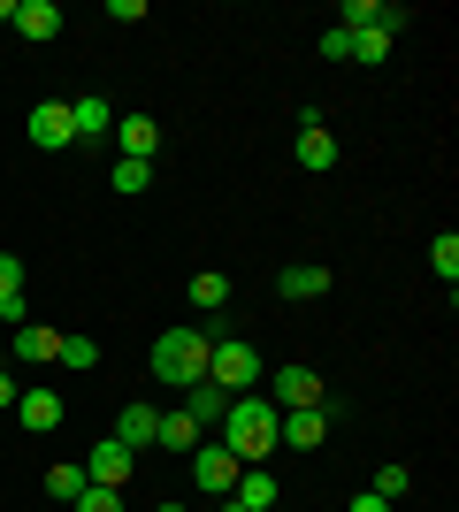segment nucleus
Segmentation results:
<instances>
[{"instance_id":"obj_7","label":"nucleus","mask_w":459,"mask_h":512,"mask_svg":"<svg viewBox=\"0 0 459 512\" xmlns=\"http://www.w3.org/2000/svg\"><path fill=\"white\" fill-rule=\"evenodd\" d=\"M131 467H138V451L115 444V436L85 451V482H100V490H123V482H131Z\"/></svg>"},{"instance_id":"obj_6","label":"nucleus","mask_w":459,"mask_h":512,"mask_svg":"<svg viewBox=\"0 0 459 512\" xmlns=\"http://www.w3.org/2000/svg\"><path fill=\"white\" fill-rule=\"evenodd\" d=\"M23 130H31V146H46V153H69V146H77V123H69V100H39Z\"/></svg>"},{"instance_id":"obj_2","label":"nucleus","mask_w":459,"mask_h":512,"mask_svg":"<svg viewBox=\"0 0 459 512\" xmlns=\"http://www.w3.org/2000/svg\"><path fill=\"white\" fill-rule=\"evenodd\" d=\"M207 344H215V329H161L153 337V375L169 390H192L207 375Z\"/></svg>"},{"instance_id":"obj_29","label":"nucleus","mask_w":459,"mask_h":512,"mask_svg":"<svg viewBox=\"0 0 459 512\" xmlns=\"http://www.w3.org/2000/svg\"><path fill=\"white\" fill-rule=\"evenodd\" d=\"M77 512H131V505H123V490H100V482H85V490H77Z\"/></svg>"},{"instance_id":"obj_22","label":"nucleus","mask_w":459,"mask_h":512,"mask_svg":"<svg viewBox=\"0 0 459 512\" xmlns=\"http://www.w3.org/2000/svg\"><path fill=\"white\" fill-rule=\"evenodd\" d=\"M153 444H161V451H199V421H192V413H161Z\"/></svg>"},{"instance_id":"obj_21","label":"nucleus","mask_w":459,"mask_h":512,"mask_svg":"<svg viewBox=\"0 0 459 512\" xmlns=\"http://www.w3.org/2000/svg\"><path fill=\"white\" fill-rule=\"evenodd\" d=\"M276 291H284V299H322V291H329V268L299 260V268H284V276H276Z\"/></svg>"},{"instance_id":"obj_24","label":"nucleus","mask_w":459,"mask_h":512,"mask_svg":"<svg viewBox=\"0 0 459 512\" xmlns=\"http://www.w3.org/2000/svg\"><path fill=\"white\" fill-rule=\"evenodd\" d=\"M77 490H85V467H46V497H54V505H77Z\"/></svg>"},{"instance_id":"obj_25","label":"nucleus","mask_w":459,"mask_h":512,"mask_svg":"<svg viewBox=\"0 0 459 512\" xmlns=\"http://www.w3.org/2000/svg\"><path fill=\"white\" fill-rule=\"evenodd\" d=\"M368 490L383 497V505H398V497L414 490V474H406V467H375V482H368Z\"/></svg>"},{"instance_id":"obj_12","label":"nucleus","mask_w":459,"mask_h":512,"mask_svg":"<svg viewBox=\"0 0 459 512\" xmlns=\"http://www.w3.org/2000/svg\"><path fill=\"white\" fill-rule=\"evenodd\" d=\"M8 337H16L23 367H54V352H62V329H39V321H23V329H8Z\"/></svg>"},{"instance_id":"obj_18","label":"nucleus","mask_w":459,"mask_h":512,"mask_svg":"<svg viewBox=\"0 0 459 512\" xmlns=\"http://www.w3.org/2000/svg\"><path fill=\"white\" fill-rule=\"evenodd\" d=\"M184 299H192L199 314H222V306H230V276H222V268H199V276L184 283Z\"/></svg>"},{"instance_id":"obj_13","label":"nucleus","mask_w":459,"mask_h":512,"mask_svg":"<svg viewBox=\"0 0 459 512\" xmlns=\"http://www.w3.org/2000/svg\"><path fill=\"white\" fill-rule=\"evenodd\" d=\"M398 8H383V0H345V8H337V31H398Z\"/></svg>"},{"instance_id":"obj_9","label":"nucleus","mask_w":459,"mask_h":512,"mask_svg":"<svg viewBox=\"0 0 459 512\" xmlns=\"http://www.w3.org/2000/svg\"><path fill=\"white\" fill-rule=\"evenodd\" d=\"M115 146H123V161H153L161 153V123L153 115H115Z\"/></svg>"},{"instance_id":"obj_10","label":"nucleus","mask_w":459,"mask_h":512,"mask_svg":"<svg viewBox=\"0 0 459 512\" xmlns=\"http://www.w3.org/2000/svg\"><path fill=\"white\" fill-rule=\"evenodd\" d=\"M153 428H161V413H153L146 398H131V406L115 413V444H131V451H153Z\"/></svg>"},{"instance_id":"obj_17","label":"nucleus","mask_w":459,"mask_h":512,"mask_svg":"<svg viewBox=\"0 0 459 512\" xmlns=\"http://www.w3.org/2000/svg\"><path fill=\"white\" fill-rule=\"evenodd\" d=\"M329 421H337L329 406H306V413H284V428H276V436H284V444H299V451H314V444L329 436Z\"/></svg>"},{"instance_id":"obj_20","label":"nucleus","mask_w":459,"mask_h":512,"mask_svg":"<svg viewBox=\"0 0 459 512\" xmlns=\"http://www.w3.org/2000/svg\"><path fill=\"white\" fill-rule=\"evenodd\" d=\"M291 161H299V169H337V138H329V130H299V146H291Z\"/></svg>"},{"instance_id":"obj_16","label":"nucleus","mask_w":459,"mask_h":512,"mask_svg":"<svg viewBox=\"0 0 459 512\" xmlns=\"http://www.w3.org/2000/svg\"><path fill=\"white\" fill-rule=\"evenodd\" d=\"M23 260L16 253H0V329H23Z\"/></svg>"},{"instance_id":"obj_15","label":"nucleus","mask_w":459,"mask_h":512,"mask_svg":"<svg viewBox=\"0 0 459 512\" xmlns=\"http://www.w3.org/2000/svg\"><path fill=\"white\" fill-rule=\"evenodd\" d=\"M16 421L31 428V436H54V428H62V398H54V390H23V398H16Z\"/></svg>"},{"instance_id":"obj_31","label":"nucleus","mask_w":459,"mask_h":512,"mask_svg":"<svg viewBox=\"0 0 459 512\" xmlns=\"http://www.w3.org/2000/svg\"><path fill=\"white\" fill-rule=\"evenodd\" d=\"M345 512H391V505H383V497H375V490H360V497H352Z\"/></svg>"},{"instance_id":"obj_8","label":"nucleus","mask_w":459,"mask_h":512,"mask_svg":"<svg viewBox=\"0 0 459 512\" xmlns=\"http://www.w3.org/2000/svg\"><path fill=\"white\" fill-rule=\"evenodd\" d=\"M222 512H276V474H268V467H245L238 490L222 497Z\"/></svg>"},{"instance_id":"obj_30","label":"nucleus","mask_w":459,"mask_h":512,"mask_svg":"<svg viewBox=\"0 0 459 512\" xmlns=\"http://www.w3.org/2000/svg\"><path fill=\"white\" fill-rule=\"evenodd\" d=\"M322 62H352V31H337V23H329V31H322Z\"/></svg>"},{"instance_id":"obj_33","label":"nucleus","mask_w":459,"mask_h":512,"mask_svg":"<svg viewBox=\"0 0 459 512\" xmlns=\"http://www.w3.org/2000/svg\"><path fill=\"white\" fill-rule=\"evenodd\" d=\"M161 512H192V505H161Z\"/></svg>"},{"instance_id":"obj_28","label":"nucleus","mask_w":459,"mask_h":512,"mask_svg":"<svg viewBox=\"0 0 459 512\" xmlns=\"http://www.w3.org/2000/svg\"><path fill=\"white\" fill-rule=\"evenodd\" d=\"M398 31H352V62H383Z\"/></svg>"},{"instance_id":"obj_1","label":"nucleus","mask_w":459,"mask_h":512,"mask_svg":"<svg viewBox=\"0 0 459 512\" xmlns=\"http://www.w3.org/2000/svg\"><path fill=\"white\" fill-rule=\"evenodd\" d=\"M222 451H230V459H238V467H261L268 451L284 444V436H276V428H284V413L268 406L261 390H245V398H230V413H222Z\"/></svg>"},{"instance_id":"obj_4","label":"nucleus","mask_w":459,"mask_h":512,"mask_svg":"<svg viewBox=\"0 0 459 512\" xmlns=\"http://www.w3.org/2000/svg\"><path fill=\"white\" fill-rule=\"evenodd\" d=\"M261 398H268L276 413H306V406H329V398H322V375H314V367H276Z\"/></svg>"},{"instance_id":"obj_23","label":"nucleus","mask_w":459,"mask_h":512,"mask_svg":"<svg viewBox=\"0 0 459 512\" xmlns=\"http://www.w3.org/2000/svg\"><path fill=\"white\" fill-rule=\"evenodd\" d=\"M54 367H69V375H92V367H100V344L77 337V329H62V352H54Z\"/></svg>"},{"instance_id":"obj_5","label":"nucleus","mask_w":459,"mask_h":512,"mask_svg":"<svg viewBox=\"0 0 459 512\" xmlns=\"http://www.w3.org/2000/svg\"><path fill=\"white\" fill-rule=\"evenodd\" d=\"M238 459H230V451H222V444H199L192 451V482H199V497H230V490H238Z\"/></svg>"},{"instance_id":"obj_27","label":"nucleus","mask_w":459,"mask_h":512,"mask_svg":"<svg viewBox=\"0 0 459 512\" xmlns=\"http://www.w3.org/2000/svg\"><path fill=\"white\" fill-rule=\"evenodd\" d=\"M429 268H437L444 283H459V237H452V230H444L437 245H429Z\"/></svg>"},{"instance_id":"obj_14","label":"nucleus","mask_w":459,"mask_h":512,"mask_svg":"<svg viewBox=\"0 0 459 512\" xmlns=\"http://www.w3.org/2000/svg\"><path fill=\"white\" fill-rule=\"evenodd\" d=\"M69 123H77V146L85 138H115V107L100 92H85V100H69Z\"/></svg>"},{"instance_id":"obj_11","label":"nucleus","mask_w":459,"mask_h":512,"mask_svg":"<svg viewBox=\"0 0 459 512\" xmlns=\"http://www.w3.org/2000/svg\"><path fill=\"white\" fill-rule=\"evenodd\" d=\"M54 31H62V8H54V0H16V39L46 46Z\"/></svg>"},{"instance_id":"obj_26","label":"nucleus","mask_w":459,"mask_h":512,"mask_svg":"<svg viewBox=\"0 0 459 512\" xmlns=\"http://www.w3.org/2000/svg\"><path fill=\"white\" fill-rule=\"evenodd\" d=\"M146 184H153V161H115V192L123 199H138Z\"/></svg>"},{"instance_id":"obj_3","label":"nucleus","mask_w":459,"mask_h":512,"mask_svg":"<svg viewBox=\"0 0 459 512\" xmlns=\"http://www.w3.org/2000/svg\"><path fill=\"white\" fill-rule=\"evenodd\" d=\"M207 383L230 390V398L261 390V352H253L245 337H215V344H207Z\"/></svg>"},{"instance_id":"obj_19","label":"nucleus","mask_w":459,"mask_h":512,"mask_svg":"<svg viewBox=\"0 0 459 512\" xmlns=\"http://www.w3.org/2000/svg\"><path fill=\"white\" fill-rule=\"evenodd\" d=\"M184 413H192L199 428H215L222 413H230V390H215V383H207V375H199V383L184 390Z\"/></svg>"},{"instance_id":"obj_32","label":"nucleus","mask_w":459,"mask_h":512,"mask_svg":"<svg viewBox=\"0 0 459 512\" xmlns=\"http://www.w3.org/2000/svg\"><path fill=\"white\" fill-rule=\"evenodd\" d=\"M23 390H16V375H8V367H0V406H16Z\"/></svg>"}]
</instances>
